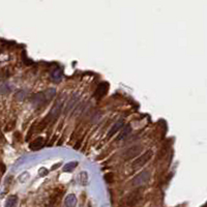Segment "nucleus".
Wrapping results in <instances>:
<instances>
[{"instance_id":"12","label":"nucleus","mask_w":207,"mask_h":207,"mask_svg":"<svg viewBox=\"0 0 207 207\" xmlns=\"http://www.w3.org/2000/svg\"><path fill=\"white\" fill-rule=\"evenodd\" d=\"M131 125L127 124L126 126H125L124 129H123L122 131H120V134L118 135V138H117V139H118V140H123V139H125V138H126L127 136H129V134H131Z\"/></svg>"},{"instance_id":"3","label":"nucleus","mask_w":207,"mask_h":207,"mask_svg":"<svg viewBox=\"0 0 207 207\" xmlns=\"http://www.w3.org/2000/svg\"><path fill=\"white\" fill-rule=\"evenodd\" d=\"M142 196H143V191L141 189H138L131 192L125 197L123 207H135L140 202V200L142 199Z\"/></svg>"},{"instance_id":"16","label":"nucleus","mask_w":207,"mask_h":207,"mask_svg":"<svg viewBox=\"0 0 207 207\" xmlns=\"http://www.w3.org/2000/svg\"><path fill=\"white\" fill-rule=\"evenodd\" d=\"M104 178L107 182H113L114 181V175H113V173H108V174L105 175Z\"/></svg>"},{"instance_id":"13","label":"nucleus","mask_w":207,"mask_h":207,"mask_svg":"<svg viewBox=\"0 0 207 207\" xmlns=\"http://www.w3.org/2000/svg\"><path fill=\"white\" fill-rule=\"evenodd\" d=\"M17 203H18V197L15 195L9 196V197L6 199L5 207H16Z\"/></svg>"},{"instance_id":"8","label":"nucleus","mask_w":207,"mask_h":207,"mask_svg":"<svg viewBox=\"0 0 207 207\" xmlns=\"http://www.w3.org/2000/svg\"><path fill=\"white\" fill-rule=\"evenodd\" d=\"M45 145V139L43 137H38L34 140L33 142H31L30 145H29V148L31 150H34V151H37V150L41 149Z\"/></svg>"},{"instance_id":"15","label":"nucleus","mask_w":207,"mask_h":207,"mask_svg":"<svg viewBox=\"0 0 207 207\" xmlns=\"http://www.w3.org/2000/svg\"><path fill=\"white\" fill-rule=\"evenodd\" d=\"M77 165H78V163H77V162H70V163H68V164L64 165L63 171H64V172H70V171H73L75 168H76Z\"/></svg>"},{"instance_id":"2","label":"nucleus","mask_w":207,"mask_h":207,"mask_svg":"<svg viewBox=\"0 0 207 207\" xmlns=\"http://www.w3.org/2000/svg\"><path fill=\"white\" fill-rule=\"evenodd\" d=\"M61 108H62L61 102H57V103L54 105V106L52 107L51 111L49 112V114H48V116L44 119V121H41V123H44V124L39 125V129H45L49 123H52L53 121H55L56 119L58 118V116H59L60 112H61Z\"/></svg>"},{"instance_id":"5","label":"nucleus","mask_w":207,"mask_h":207,"mask_svg":"<svg viewBox=\"0 0 207 207\" xmlns=\"http://www.w3.org/2000/svg\"><path fill=\"white\" fill-rule=\"evenodd\" d=\"M150 178V173L148 171H143V172L139 173L137 176H135L131 179V184L134 187H139L144 183H146Z\"/></svg>"},{"instance_id":"9","label":"nucleus","mask_w":207,"mask_h":207,"mask_svg":"<svg viewBox=\"0 0 207 207\" xmlns=\"http://www.w3.org/2000/svg\"><path fill=\"white\" fill-rule=\"evenodd\" d=\"M123 123H124V121H123L122 119H121V120H119V121H117V122H115L114 125H113V126L111 127L110 131L108 133V137H109V138L112 137V136H114L115 134L117 133V131H120V129L123 126Z\"/></svg>"},{"instance_id":"1","label":"nucleus","mask_w":207,"mask_h":207,"mask_svg":"<svg viewBox=\"0 0 207 207\" xmlns=\"http://www.w3.org/2000/svg\"><path fill=\"white\" fill-rule=\"evenodd\" d=\"M56 94V90L54 88L51 89H47L44 92H39L36 93L32 97L31 99V102L32 104L37 105V106H41V105L47 104L48 102H50Z\"/></svg>"},{"instance_id":"11","label":"nucleus","mask_w":207,"mask_h":207,"mask_svg":"<svg viewBox=\"0 0 207 207\" xmlns=\"http://www.w3.org/2000/svg\"><path fill=\"white\" fill-rule=\"evenodd\" d=\"M62 76H63V74H62L61 68H55V70L51 73V79L55 83H59L62 79Z\"/></svg>"},{"instance_id":"4","label":"nucleus","mask_w":207,"mask_h":207,"mask_svg":"<svg viewBox=\"0 0 207 207\" xmlns=\"http://www.w3.org/2000/svg\"><path fill=\"white\" fill-rule=\"evenodd\" d=\"M152 155H153V152H152L151 150H148V151L145 152V153L142 154L141 156H139L138 158H136V160L133 162V164H131V167H133L134 169L142 168V167H143L146 163H148L150 160H151Z\"/></svg>"},{"instance_id":"6","label":"nucleus","mask_w":207,"mask_h":207,"mask_svg":"<svg viewBox=\"0 0 207 207\" xmlns=\"http://www.w3.org/2000/svg\"><path fill=\"white\" fill-rule=\"evenodd\" d=\"M142 151V146L140 145H135V146H131L129 147L126 151L123 153V158L125 161H129V160H131V158H136L138 156Z\"/></svg>"},{"instance_id":"10","label":"nucleus","mask_w":207,"mask_h":207,"mask_svg":"<svg viewBox=\"0 0 207 207\" xmlns=\"http://www.w3.org/2000/svg\"><path fill=\"white\" fill-rule=\"evenodd\" d=\"M77 204V197L74 194H70L65 197L64 200V205L65 207H75Z\"/></svg>"},{"instance_id":"14","label":"nucleus","mask_w":207,"mask_h":207,"mask_svg":"<svg viewBox=\"0 0 207 207\" xmlns=\"http://www.w3.org/2000/svg\"><path fill=\"white\" fill-rule=\"evenodd\" d=\"M77 97L76 95H74V97H72V99L68 101V106H66V108H65V110H64V113H68V111H70L73 108H74V106L76 105V102H77Z\"/></svg>"},{"instance_id":"7","label":"nucleus","mask_w":207,"mask_h":207,"mask_svg":"<svg viewBox=\"0 0 207 207\" xmlns=\"http://www.w3.org/2000/svg\"><path fill=\"white\" fill-rule=\"evenodd\" d=\"M110 88V85H109L108 82H102L97 85V89H95V92H94V97L97 99H102L103 97L108 93V90Z\"/></svg>"}]
</instances>
